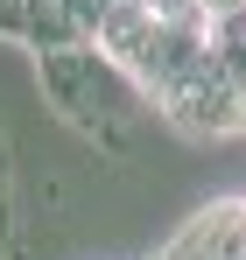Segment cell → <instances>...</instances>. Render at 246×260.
Returning a JSON list of instances; mask_svg holds the SVG:
<instances>
[{
	"instance_id": "2",
	"label": "cell",
	"mask_w": 246,
	"mask_h": 260,
	"mask_svg": "<svg viewBox=\"0 0 246 260\" xmlns=\"http://www.w3.org/2000/svg\"><path fill=\"white\" fill-rule=\"evenodd\" d=\"M162 120H169V127H183V134H204V141H211V134H246V106L232 99L225 71H218V56H211V71L169 99Z\"/></svg>"
},
{
	"instance_id": "3",
	"label": "cell",
	"mask_w": 246,
	"mask_h": 260,
	"mask_svg": "<svg viewBox=\"0 0 246 260\" xmlns=\"http://www.w3.org/2000/svg\"><path fill=\"white\" fill-rule=\"evenodd\" d=\"M0 260H28L21 253V218H14V155L0 134Z\"/></svg>"
},
{
	"instance_id": "4",
	"label": "cell",
	"mask_w": 246,
	"mask_h": 260,
	"mask_svg": "<svg viewBox=\"0 0 246 260\" xmlns=\"http://www.w3.org/2000/svg\"><path fill=\"white\" fill-rule=\"evenodd\" d=\"M21 28H28V0H0V36L21 43Z\"/></svg>"
},
{
	"instance_id": "1",
	"label": "cell",
	"mask_w": 246,
	"mask_h": 260,
	"mask_svg": "<svg viewBox=\"0 0 246 260\" xmlns=\"http://www.w3.org/2000/svg\"><path fill=\"white\" fill-rule=\"evenodd\" d=\"M36 85H42V99L64 113V127H78L91 148H106V155H134L148 106H141L134 78H127L120 63H106L91 43H71V49L36 56Z\"/></svg>"
}]
</instances>
